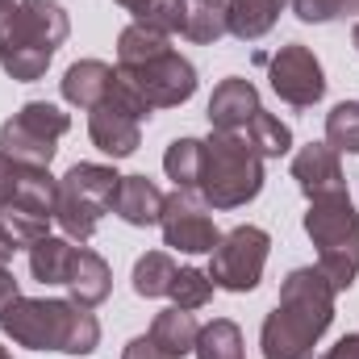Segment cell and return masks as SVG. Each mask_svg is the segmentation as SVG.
<instances>
[{"label": "cell", "mask_w": 359, "mask_h": 359, "mask_svg": "<svg viewBox=\"0 0 359 359\" xmlns=\"http://www.w3.org/2000/svg\"><path fill=\"white\" fill-rule=\"evenodd\" d=\"M334 288L322 268H292L280 284V301L264 322V359H313L318 339L334 322Z\"/></svg>", "instance_id": "1"}, {"label": "cell", "mask_w": 359, "mask_h": 359, "mask_svg": "<svg viewBox=\"0 0 359 359\" xmlns=\"http://www.w3.org/2000/svg\"><path fill=\"white\" fill-rule=\"evenodd\" d=\"M0 330L29 351H63V355H92L100 347V322L92 309L76 301L50 297H17L0 309Z\"/></svg>", "instance_id": "2"}, {"label": "cell", "mask_w": 359, "mask_h": 359, "mask_svg": "<svg viewBox=\"0 0 359 359\" xmlns=\"http://www.w3.org/2000/svg\"><path fill=\"white\" fill-rule=\"evenodd\" d=\"M72 21L55 0H21L0 4V67L17 84H34L46 76L55 50L67 42Z\"/></svg>", "instance_id": "3"}, {"label": "cell", "mask_w": 359, "mask_h": 359, "mask_svg": "<svg viewBox=\"0 0 359 359\" xmlns=\"http://www.w3.org/2000/svg\"><path fill=\"white\" fill-rule=\"evenodd\" d=\"M196 192L209 209H238L264 192V159L238 134H209L201 142Z\"/></svg>", "instance_id": "4"}, {"label": "cell", "mask_w": 359, "mask_h": 359, "mask_svg": "<svg viewBox=\"0 0 359 359\" xmlns=\"http://www.w3.org/2000/svg\"><path fill=\"white\" fill-rule=\"evenodd\" d=\"M305 234L318 247V268L334 292H347L359 276V213L351 192L313 196L305 213Z\"/></svg>", "instance_id": "5"}, {"label": "cell", "mask_w": 359, "mask_h": 359, "mask_svg": "<svg viewBox=\"0 0 359 359\" xmlns=\"http://www.w3.org/2000/svg\"><path fill=\"white\" fill-rule=\"evenodd\" d=\"M121 176L104 163H76L59 180V201H55V222L72 243H88L100 226V217L113 209Z\"/></svg>", "instance_id": "6"}, {"label": "cell", "mask_w": 359, "mask_h": 359, "mask_svg": "<svg viewBox=\"0 0 359 359\" xmlns=\"http://www.w3.org/2000/svg\"><path fill=\"white\" fill-rule=\"evenodd\" d=\"M155 109L142 100V92L134 88L121 72L113 80L109 96L88 109V134H92V147L104 151L109 159H130L142 142V121L151 117Z\"/></svg>", "instance_id": "7"}, {"label": "cell", "mask_w": 359, "mask_h": 359, "mask_svg": "<svg viewBox=\"0 0 359 359\" xmlns=\"http://www.w3.org/2000/svg\"><path fill=\"white\" fill-rule=\"evenodd\" d=\"M72 130V117L50 104V100H25L4 126H0V151L17 163H34V168H50L59 138Z\"/></svg>", "instance_id": "8"}, {"label": "cell", "mask_w": 359, "mask_h": 359, "mask_svg": "<svg viewBox=\"0 0 359 359\" xmlns=\"http://www.w3.org/2000/svg\"><path fill=\"white\" fill-rule=\"evenodd\" d=\"M268 251H271V238L259 226H234L230 234H222L217 247L209 251L213 255V264H209L213 288H226V292L259 288L264 268H268Z\"/></svg>", "instance_id": "9"}, {"label": "cell", "mask_w": 359, "mask_h": 359, "mask_svg": "<svg viewBox=\"0 0 359 359\" xmlns=\"http://www.w3.org/2000/svg\"><path fill=\"white\" fill-rule=\"evenodd\" d=\"M268 80H271V92L292 109H313L326 96V72H322L318 55L309 46H301V42H288V46H280L271 55Z\"/></svg>", "instance_id": "10"}, {"label": "cell", "mask_w": 359, "mask_h": 359, "mask_svg": "<svg viewBox=\"0 0 359 359\" xmlns=\"http://www.w3.org/2000/svg\"><path fill=\"white\" fill-rule=\"evenodd\" d=\"M159 230H163V243L184 251V255H209L222 238L205 201H201V192H188V188H176L172 196H163Z\"/></svg>", "instance_id": "11"}, {"label": "cell", "mask_w": 359, "mask_h": 359, "mask_svg": "<svg viewBox=\"0 0 359 359\" xmlns=\"http://www.w3.org/2000/svg\"><path fill=\"white\" fill-rule=\"evenodd\" d=\"M121 76L142 92V100L151 109H176L184 100H192V92H196V67L176 50H168V55H159V59H151L142 67H130Z\"/></svg>", "instance_id": "12"}, {"label": "cell", "mask_w": 359, "mask_h": 359, "mask_svg": "<svg viewBox=\"0 0 359 359\" xmlns=\"http://www.w3.org/2000/svg\"><path fill=\"white\" fill-rule=\"evenodd\" d=\"M292 180L297 188L313 201V196H330V192H347V176L339 163V151L330 142H309L292 155Z\"/></svg>", "instance_id": "13"}, {"label": "cell", "mask_w": 359, "mask_h": 359, "mask_svg": "<svg viewBox=\"0 0 359 359\" xmlns=\"http://www.w3.org/2000/svg\"><path fill=\"white\" fill-rule=\"evenodd\" d=\"M255 113H264L259 88H255L251 80H243V76L222 80V84L213 88V96H209V126H213L217 134H238V130H247V121H251Z\"/></svg>", "instance_id": "14"}, {"label": "cell", "mask_w": 359, "mask_h": 359, "mask_svg": "<svg viewBox=\"0 0 359 359\" xmlns=\"http://www.w3.org/2000/svg\"><path fill=\"white\" fill-rule=\"evenodd\" d=\"M113 213L126 226H159L163 192L155 188V180H147V176H121L117 196H113Z\"/></svg>", "instance_id": "15"}, {"label": "cell", "mask_w": 359, "mask_h": 359, "mask_svg": "<svg viewBox=\"0 0 359 359\" xmlns=\"http://www.w3.org/2000/svg\"><path fill=\"white\" fill-rule=\"evenodd\" d=\"M67 292H72V301L76 305H84V309H96L100 301H109V292H113V271L109 264L88 251V247H80L76 251V264L67 271V284H63Z\"/></svg>", "instance_id": "16"}, {"label": "cell", "mask_w": 359, "mask_h": 359, "mask_svg": "<svg viewBox=\"0 0 359 359\" xmlns=\"http://www.w3.org/2000/svg\"><path fill=\"white\" fill-rule=\"evenodd\" d=\"M113 80H117V72H113L109 63H100V59H80V63H72V67L63 72V100L76 104V109H96V104L109 96Z\"/></svg>", "instance_id": "17"}, {"label": "cell", "mask_w": 359, "mask_h": 359, "mask_svg": "<svg viewBox=\"0 0 359 359\" xmlns=\"http://www.w3.org/2000/svg\"><path fill=\"white\" fill-rule=\"evenodd\" d=\"M180 34L188 42H217L230 34V0H184V21H180Z\"/></svg>", "instance_id": "18"}, {"label": "cell", "mask_w": 359, "mask_h": 359, "mask_svg": "<svg viewBox=\"0 0 359 359\" xmlns=\"http://www.w3.org/2000/svg\"><path fill=\"white\" fill-rule=\"evenodd\" d=\"M168 50H172L168 34L155 29V25H147V21H134V25H126V29L117 34V67H121V72L142 67V63H151V59H159V55H168Z\"/></svg>", "instance_id": "19"}, {"label": "cell", "mask_w": 359, "mask_h": 359, "mask_svg": "<svg viewBox=\"0 0 359 359\" xmlns=\"http://www.w3.org/2000/svg\"><path fill=\"white\" fill-rule=\"evenodd\" d=\"M76 243L63 234V238H55V234H46L42 243H34L29 247V271H34V280L38 284H67V271L76 264Z\"/></svg>", "instance_id": "20"}, {"label": "cell", "mask_w": 359, "mask_h": 359, "mask_svg": "<svg viewBox=\"0 0 359 359\" xmlns=\"http://www.w3.org/2000/svg\"><path fill=\"white\" fill-rule=\"evenodd\" d=\"M196 334H201V326H196V318L188 313V309H163V313H155V322H151V339H155V347L159 351H168L172 359H184L192 347H196Z\"/></svg>", "instance_id": "21"}, {"label": "cell", "mask_w": 359, "mask_h": 359, "mask_svg": "<svg viewBox=\"0 0 359 359\" xmlns=\"http://www.w3.org/2000/svg\"><path fill=\"white\" fill-rule=\"evenodd\" d=\"M288 0H230V34L243 42H255L271 34V25L280 21Z\"/></svg>", "instance_id": "22"}, {"label": "cell", "mask_w": 359, "mask_h": 359, "mask_svg": "<svg viewBox=\"0 0 359 359\" xmlns=\"http://www.w3.org/2000/svg\"><path fill=\"white\" fill-rule=\"evenodd\" d=\"M238 138H247V147L259 159H280V155L292 151V130L280 117H271V113H255L247 121V130H238Z\"/></svg>", "instance_id": "23"}, {"label": "cell", "mask_w": 359, "mask_h": 359, "mask_svg": "<svg viewBox=\"0 0 359 359\" xmlns=\"http://www.w3.org/2000/svg\"><path fill=\"white\" fill-rule=\"evenodd\" d=\"M50 222L55 217H46V213H34V209H21V205H4L0 209V234L13 243V251H29L34 243H42L46 234H50Z\"/></svg>", "instance_id": "24"}, {"label": "cell", "mask_w": 359, "mask_h": 359, "mask_svg": "<svg viewBox=\"0 0 359 359\" xmlns=\"http://www.w3.org/2000/svg\"><path fill=\"white\" fill-rule=\"evenodd\" d=\"M196 359H243V330L230 318H213L196 334Z\"/></svg>", "instance_id": "25"}, {"label": "cell", "mask_w": 359, "mask_h": 359, "mask_svg": "<svg viewBox=\"0 0 359 359\" xmlns=\"http://www.w3.org/2000/svg\"><path fill=\"white\" fill-rule=\"evenodd\" d=\"M176 259L168 251H147L138 264H134V292L138 297H168L172 292V280H176Z\"/></svg>", "instance_id": "26"}, {"label": "cell", "mask_w": 359, "mask_h": 359, "mask_svg": "<svg viewBox=\"0 0 359 359\" xmlns=\"http://www.w3.org/2000/svg\"><path fill=\"white\" fill-rule=\"evenodd\" d=\"M163 172L176 188L196 192V180H201V138H176L163 155Z\"/></svg>", "instance_id": "27"}, {"label": "cell", "mask_w": 359, "mask_h": 359, "mask_svg": "<svg viewBox=\"0 0 359 359\" xmlns=\"http://www.w3.org/2000/svg\"><path fill=\"white\" fill-rule=\"evenodd\" d=\"M326 142L334 151L359 155V100H339L326 113Z\"/></svg>", "instance_id": "28"}, {"label": "cell", "mask_w": 359, "mask_h": 359, "mask_svg": "<svg viewBox=\"0 0 359 359\" xmlns=\"http://www.w3.org/2000/svg\"><path fill=\"white\" fill-rule=\"evenodd\" d=\"M168 297L176 301V309H188V313H192V309L209 305V297H213V280H209V271H201V268H180Z\"/></svg>", "instance_id": "29"}, {"label": "cell", "mask_w": 359, "mask_h": 359, "mask_svg": "<svg viewBox=\"0 0 359 359\" xmlns=\"http://www.w3.org/2000/svg\"><path fill=\"white\" fill-rule=\"evenodd\" d=\"M292 13L305 25H326V21L359 17V0H292Z\"/></svg>", "instance_id": "30"}, {"label": "cell", "mask_w": 359, "mask_h": 359, "mask_svg": "<svg viewBox=\"0 0 359 359\" xmlns=\"http://www.w3.org/2000/svg\"><path fill=\"white\" fill-rule=\"evenodd\" d=\"M138 21L163 29V34H180V21H184V0H155Z\"/></svg>", "instance_id": "31"}, {"label": "cell", "mask_w": 359, "mask_h": 359, "mask_svg": "<svg viewBox=\"0 0 359 359\" xmlns=\"http://www.w3.org/2000/svg\"><path fill=\"white\" fill-rule=\"evenodd\" d=\"M21 168H25V163L8 159V155L0 151V209H4V205H13V196H17V184H21Z\"/></svg>", "instance_id": "32"}, {"label": "cell", "mask_w": 359, "mask_h": 359, "mask_svg": "<svg viewBox=\"0 0 359 359\" xmlns=\"http://www.w3.org/2000/svg\"><path fill=\"white\" fill-rule=\"evenodd\" d=\"M121 359H172V355H168V351H159L151 334H142V339H130V343H126Z\"/></svg>", "instance_id": "33"}, {"label": "cell", "mask_w": 359, "mask_h": 359, "mask_svg": "<svg viewBox=\"0 0 359 359\" xmlns=\"http://www.w3.org/2000/svg\"><path fill=\"white\" fill-rule=\"evenodd\" d=\"M322 359H359V334H347V339H339L330 351Z\"/></svg>", "instance_id": "34"}, {"label": "cell", "mask_w": 359, "mask_h": 359, "mask_svg": "<svg viewBox=\"0 0 359 359\" xmlns=\"http://www.w3.org/2000/svg\"><path fill=\"white\" fill-rule=\"evenodd\" d=\"M21 297V288H17V276L8 268H0V309L8 305V301H17Z\"/></svg>", "instance_id": "35"}, {"label": "cell", "mask_w": 359, "mask_h": 359, "mask_svg": "<svg viewBox=\"0 0 359 359\" xmlns=\"http://www.w3.org/2000/svg\"><path fill=\"white\" fill-rule=\"evenodd\" d=\"M113 4H121V8H130L134 17H142V13H147V8H151L155 0H113Z\"/></svg>", "instance_id": "36"}, {"label": "cell", "mask_w": 359, "mask_h": 359, "mask_svg": "<svg viewBox=\"0 0 359 359\" xmlns=\"http://www.w3.org/2000/svg\"><path fill=\"white\" fill-rule=\"evenodd\" d=\"M8 259H13V243H8V238H4V234H0V268H4V264H8Z\"/></svg>", "instance_id": "37"}, {"label": "cell", "mask_w": 359, "mask_h": 359, "mask_svg": "<svg viewBox=\"0 0 359 359\" xmlns=\"http://www.w3.org/2000/svg\"><path fill=\"white\" fill-rule=\"evenodd\" d=\"M351 42H355V50H359V21H355V29H351Z\"/></svg>", "instance_id": "38"}, {"label": "cell", "mask_w": 359, "mask_h": 359, "mask_svg": "<svg viewBox=\"0 0 359 359\" xmlns=\"http://www.w3.org/2000/svg\"><path fill=\"white\" fill-rule=\"evenodd\" d=\"M0 359H13V355H8V351H4V347H0Z\"/></svg>", "instance_id": "39"}, {"label": "cell", "mask_w": 359, "mask_h": 359, "mask_svg": "<svg viewBox=\"0 0 359 359\" xmlns=\"http://www.w3.org/2000/svg\"><path fill=\"white\" fill-rule=\"evenodd\" d=\"M0 4H8V0H0Z\"/></svg>", "instance_id": "40"}]
</instances>
